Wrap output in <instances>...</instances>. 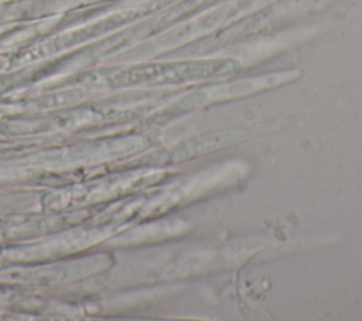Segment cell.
I'll list each match as a JSON object with an SVG mask.
<instances>
[{
    "mask_svg": "<svg viewBox=\"0 0 362 321\" xmlns=\"http://www.w3.org/2000/svg\"><path fill=\"white\" fill-rule=\"evenodd\" d=\"M301 76V71L297 68L283 69L270 74L247 76V78H228L219 79L208 85H202L182 93L177 102L168 109V116H182L208 105L250 96L267 89H273L288 82H293Z\"/></svg>",
    "mask_w": 362,
    "mask_h": 321,
    "instance_id": "6da1fadb",
    "label": "cell"
},
{
    "mask_svg": "<svg viewBox=\"0 0 362 321\" xmlns=\"http://www.w3.org/2000/svg\"><path fill=\"white\" fill-rule=\"evenodd\" d=\"M277 0H221L198 14L182 21L174 31L163 38V48H177L215 34L250 17Z\"/></svg>",
    "mask_w": 362,
    "mask_h": 321,
    "instance_id": "7a4b0ae2",
    "label": "cell"
},
{
    "mask_svg": "<svg viewBox=\"0 0 362 321\" xmlns=\"http://www.w3.org/2000/svg\"><path fill=\"white\" fill-rule=\"evenodd\" d=\"M290 126V119H279L270 120L259 124L245 126V127H235L229 130L215 132L211 134H204L199 137H194L180 144L167 148L163 151V163L174 164V163H184L192 160L195 157H201L230 146H236L256 137L270 134L274 132L284 130Z\"/></svg>",
    "mask_w": 362,
    "mask_h": 321,
    "instance_id": "3957f363",
    "label": "cell"
}]
</instances>
